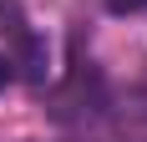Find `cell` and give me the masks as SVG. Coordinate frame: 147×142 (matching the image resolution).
<instances>
[{
  "mask_svg": "<svg viewBox=\"0 0 147 142\" xmlns=\"http://www.w3.org/2000/svg\"><path fill=\"white\" fill-rule=\"evenodd\" d=\"M10 81H15V66H10V56L0 51V86H10Z\"/></svg>",
  "mask_w": 147,
  "mask_h": 142,
  "instance_id": "277c9868",
  "label": "cell"
},
{
  "mask_svg": "<svg viewBox=\"0 0 147 142\" xmlns=\"http://www.w3.org/2000/svg\"><path fill=\"white\" fill-rule=\"evenodd\" d=\"M102 107H107V86H102V76H96L91 66H81V61H76L71 81L61 86V107H56V112H61V117H96Z\"/></svg>",
  "mask_w": 147,
  "mask_h": 142,
  "instance_id": "7a4b0ae2",
  "label": "cell"
},
{
  "mask_svg": "<svg viewBox=\"0 0 147 142\" xmlns=\"http://www.w3.org/2000/svg\"><path fill=\"white\" fill-rule=\"evenodd\" d=\"M0 41H5V56L10 66L26 76V81H46V41L36 36V26L26 20L20 0H0Z\"/></svg>",
  "mask_w": 147,
  "mask_h": 142,
  "instance_id": "6da1fadb",
  "label": "cell"
},
{
  "mask_svg": "<svg viewBox=\"0 0 147 142\" xmlns=\"http://www.w3.org/2000/svg\"><path fill=\"white\" fill-rule=\"evenodd\" d=\"M107 10L112 15H137V10H147V0H107Z\"/></svg>",
  "mask_w": 147,
  "mask_h": 142,
  "instance_id": "3957f363",
  "label": "cell"
}]
</instances>
